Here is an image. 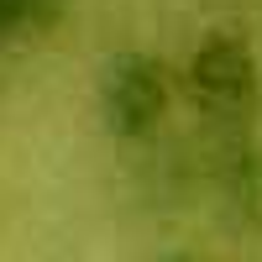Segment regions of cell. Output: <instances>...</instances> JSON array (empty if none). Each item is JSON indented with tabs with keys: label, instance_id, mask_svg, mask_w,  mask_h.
Masks as SVG:
<instances>
[{
	"label": "cell",
	"instance_id": "cell-1",
	"mask_svg": "<svg viewBox=\"0 0 262 262\" xmlns=\"http://www.w3.org/2000/svg\"><path fill=\"white\" fill-rule=\"evenodd\" d=\"M173 69L163 58H152L142 48H126V53H111L100 63V79H95V105H100V121L111 137L121 142H142L152 137L168 111H173Z\"/></svg>",
	"mask_w": 262,
	"mask_h": 262
},
{
	"label": "cell",
	"instance_id": "cell-2",
	"mask_svg": "<svg viewBox=\"0 0 262 262\" xmlns=\"http://www.w3.org/2000/svg\"><path fill=\"white\" fill-rule=\"evenodd\" d=\"M184 95L215 121H242L262 100V63L236 32H210L184 63Z\"/></svg>",
	"mask_w": 262,
	"mask_h": 262
},
{
	"label": "cell",
	"instance_id": "cell-3",
	"mask_svg": "<svg viewBox=\"0 0 262 262\" xmlns=\"http://www.w3.org/2000/svg\"><path fill=\"white\" fill-rule=\"evenodd\" d=\"M221 184H226V194H231L236 215H242L247 226H262V142H247V147L231 152Z\"/></svg>",
	"mask_w": 262,
	"mask_h": 262
},
{
	"label": "cell",
	"instance_id": "cell-4",
	"mask_svg": "<svg viewBox=\"0 0 262 262\" xmlns=\"http://www.w3.org/2000/svg\"><path fill=\"white\" fill-rule=\"evenodd\" d=\"M69 16V0H0V42L48 37Z\"/></svg>",
	"mask_w": 262,
	"mask_h": 262
}]
</instances>
